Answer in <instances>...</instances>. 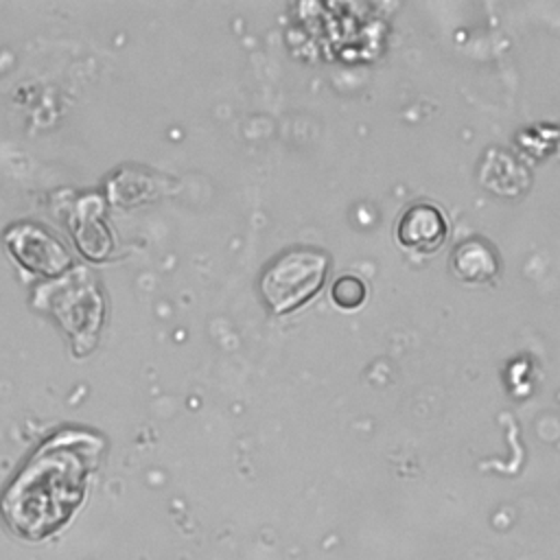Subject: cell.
<instances>
[{"instance_id": "obj_1", "label": "cell", "mask_w": 560, "mask_h": 560, "mask_svg": "<svg viewBox=\"0 0 560 560\" xmlns=\"http://www.w3.org/2000/svg\"><path fill=\"white\" fill-rule=\"evenodd\" d=\"M103 446V438L81 429L50 435L2 494L0 512L9 529L42 540L63 527L85 497Z\"/></svg>"}, {"instance_id": "obj_2", "label": "cell", "mask_w": 560, "mask_h": 560, "mask_svg": "<svg viewBox=\"0 0 560 560\" xmlns=\"http://www.w3.org/2000/svg\"><path fill=\"white\" fill-rule=\"evenodd\" d=\"M328 258L313 247L280 254L260 280V291L273 313H287L311 300L324 282Z\"/></svg>"}, {"instance_id": "obj_3", "label": "cell", "mask_w": 560, "mask_h": 560, "mask_svg": "<svg viewBox=\"0 0 560 560\" xmlns=\"http://www.w3.org/2000/svg\"><path fill=\"white\" fill-rule=\"evenodd\" d=\"M7 245L20 265L37 273L52 276L66 269L70 262L63 245L35 225H15L9 230Z\"/></svg>"}, {"instance_id": "obj_4", "label": "cell", "mask_w": 560, "mask_h": 560, "mask_svg": "<svg viewBox=\"0 0 560 560\" xmlns=\"http://www.w3.org/2000/svg\"><path fill=\"white\" fill-rule=\"evenodd\" d=\"M63 284L72 298V304L59 298L55 291L52 295L57 298L55 313L63 322V326L72 335H94L101 322V300L98 293L94 291L92 280L83 269H79V280L74 278H63Z\"/></svg>"}, {"instance_id": "obj_5", "label": "cell", "mask_w": 560, "mask_h": 560, "mask_svg": "<svg viewBox=\"0 0 560 560\" xmlns=\"http://www.w3.org/2000/svg\"><path fill=\"white\" fill-rule=\"evenodd\" d=\"M446 219L435 206L416 203L398 221V241L407 249H416L420 254H431L440 249L446 238Z\"/></svg>"}, {"instance_id": "obj_6", "label": "cell", "mask_w": 560, "mask_h": 560, "mask_svg": "<svg viewBox=\"0 0 560 560\" xmlns=\"http://www.w3.org/2000/svg\"><path fill=\"white\" fill-rule=\"evenodd\" d=\"M453 269L468 282L490 280L497 273V256L486 243L468 241L455 249Z\"/></svg>"}, {"instance_id": "obj_7", "label": "cell", "mask_w": 560, "mask_h": 560, "mask_svg": "<svg viewBox=\"0 0 560 560\" xmlns=\"http://www.w3.org/2000/svg\"><path fill=\"white\" fill-rule=\"evenodd\" d=\"M365 298V284L354 276H343L332 284V300L341 308H354Z\"/></svg>"}]
</instances>
